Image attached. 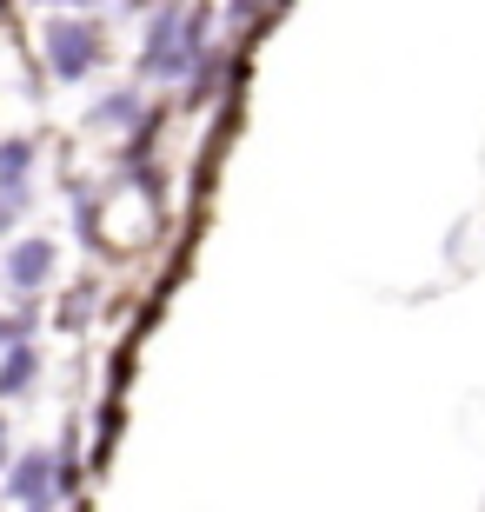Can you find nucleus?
<instances>
[{
	"label": "nucleus",
	"mask_w": 485,
	"mask_h": 512,
	"mask_svg": "<svg viewBox=\"0 0 485 512\" xmlns=\"http://www.w3.org/2000/svg\"><path fill=\"white\" fill-rule=\"evenodd\" d=\"M40 266H47V253H40V247H27V253L14 260V273H20V280H40Z\"/></svg>",
	"instance_id": "nucleus-1"
}]
</instances>
